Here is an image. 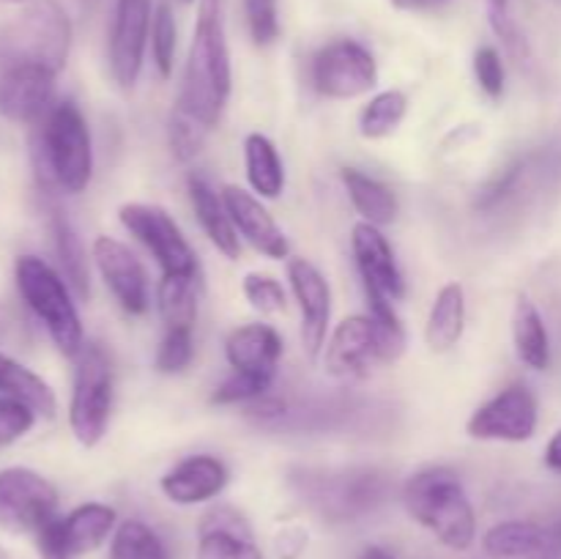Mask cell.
<instances>
[{"label": "cell", "mask_w": 561, "mask_h": 559, "mask_svg": "<svg viewBox=\"0 0 561 559\" xmlns=\"http://www.w3.org/2000/svg\"><path fill=\"white\" fill-rule=\"evenodd\" d=\"M230 88H233V75H230L228 36H225V0H201L190 55H186L184 82L175 104L211 132L222 121Z\"/></svg>", "instance_id": "obj_1"}, {"label": "cell", "mask_w": 561, "mask_h": 559, "mask_svg": "<svg viewBox=\"0 0 561 559\" xmlns=\"http://www.w3.org/2000/svg\"><path fill=\"white\" fill-rule=\"evenodd\" d=\"M405 513L425 526L442 546L469 551L477 540V515L463 482L447 466L411 475L403 486Z\"/></svg>", "instance_id": "obj_2"}, {"label": "cell", "mask_w": 561, "mask_h": 559, "mask_svg": "<svg viewBox=\"0 0 561 559\" xmlns=\"http://www.w3.org/2000/svg\"><path fill=\"white\" fill-rule=\"evenodd\" d=\"M36 126L38 175L66 195L85 192L93 175V142L80 107L71 99L55 102Z\"/></svg>", "instance_id": "obj_3"}, {"label": "cell", "mask_w": 561, "mask_h": 559, "mask_svg": "<svg viewBox=\"0 0 561 559\" xmlns=\"http://www.w3.org/2000/svg\"><path fill=\"white\" fill-rule=\"evenodd\" d=\"M14 277L22 301L47 329L55 349L75 360L85 345V332L75 305V290L69 288L64 274L55 272L44 258L20 255L14 263Z\"/></svg>", "instance_id": "obj_4"}, {"label": "cell", "mask_w": 561, "mask_h": 559, "mask_svg": "<svg viewBox=\"0 0 561 559\" xmlns=\"http://www.w3.org/2000/svg\"><path fill=\"white\" fill-rule=\"evenodd\" d=\"M71 20L55 0H33L0 31V69L20 64L60 71L69 60Z\"/></svg>", "instance_id": "obj_5"}, {"label": "cell", "mask_w": 561, "mask_h": 559, "mask_svg": "<svg viewBox=\"0 0 561 559\" xmlns=\"http://www.w3.org/2000/svg\"><path fill=\"white\" fill-rule=\"evenodd\" d=\"M75 387L69 400V425L82 447H96L113 414V362L99 343H85L75 356Z\"/></svg>", "instance_id": "obj_6"}, {"label": "cell", "mask_w": 561, "mask_h": 559, "mask_svg": "<svg viewBox=\"0 0 561 559\" xmlns=\"http://www.w3.org/2000/svg\"><path fill=\"white\" fill-rule=\"evenodd\" d=\"M118 219L142 247L153 255L164 277H195L197 255L179 223L157 203H124L118 208Z\"/></svg>", "instance_id": "obj_7"}, {"label": "cell", "mask_w": 561, "mask_h": 559, "mask_svg": "<svg viewBox=\"0 0 561 559\" xmlns=\"http://www.w3.org/2000/svg\"><path fill=\"white\" fill-rule=\"evenodd\" d=\"M118 529V513L110 504L88 502L66 515H55L36 535L42 559H80L113 540Z\"/></svg>", "instance_id": "obj_8"}, {"label": "cell", "mask_w": 561, "mask_h": 559, "mask_svg": "<svg viewBox=\"0 0 561 559\" xmlns=\"http://www.w3.org/2000/svg\"><path fill=\"white\" fill-rule=\"evenodd\" d=\"M58 515V491L47 477L25 466L0 471V529L38 535Z\"/></svg>", "instance_id": "obj_9"}, {"label": "cell", "mask_w": 561, "mask_h": 559, "mask_svg": "<svg viewBox=\"0 0 561 559\" xmlns=\"http://www.w3.org/2000/svg\"><path fill=\"white\" fill-rule=\"evenodd\" d=\"M312 82L327 99H359L378 85V64L354 38L327 44L312 60Z\"/></svg>", "instance_id": "obj_10"}, {"label": "cell", "mask_w": 561, "mask_h": 559, "mask_svg": "<svg viewBox=\"0 0 561 559\" xmlns=\"http://www.w3.org/2000/svg\"><path fill=\"white\" fill-rule=\"evenodd\" d=\"M540 411L537 398L524 384L502 389L488 403H482L466 422V433L477 442H529L537 433Z\"/></svg>", "instance_id": "obj_11"}, {"label": "cell", "mask_w": 561, "mask_h": 559, "mask_svg": "<svg viewBox=\"0 0 561 559\" xmlns=\"http://www.w3.org/2000/svg\"><path fill=\"white\" fill-rule=\"evenodd\" d=\"M151 16V0H115L113 31H110V71L124 91H131L140 80L153 22Z\"/></svg>", "instance_id": "obj_12"}, {"label": "cell", "mask_w": 561, "mask_h": 559, "mask_svg": "<svg viewBox=\"0 0 561 559\" xmlns=\"http://www.w3.org/2000/svg\"><path fill=\"white\" fill-rule=\"evenodd\" d=\"M288 283L299 301L301 345L310 360H318L327 349L329 321H332V288L321 269L307 258H288Z\"/></svg>", "instance_id": "obj_13"}, {"label": "cell", "mask_w": 561, "mask_h": 559, "mask_svg": "<svg viewBox=\"0 0 561 559\" xmlns=\"http://www.w3.org/2000/svg\"><path fill=\"white\" fill-rule=\"evenodd\" d=\"M91 255L121 310L129 312V316H142L151 305V294H148L146 269L137 261L135 252L113 236H96Z\"/></svg>", "instance_id": "obj_14"}, {"label": "cell", "mask_w": 561, "mask_h": 559, "mask_svg": "<svg viewBox=\"0 0 561 559\" xmlns=\"http://www.w3.org/2000/svg\"><path fill=\"white\" fill-rule=\"evenodd\" d=\"M58 71L36 64L0 69V115L14 124H38L55 104Z\"/></svg>", "instance_id": "obj_15"}, {"label": "cell", "mask_w": 561, "mask_h": 559, "mask_svg": "<svg viewBox=\"0 0 561 559\" xmlns=\"http://www.w3.org/2000/svg\"><path fill=\"white\" fill-rule=\"evenodd\" d=\"M222 201L225 206H228V214L230 219H233L236 230H239L261 255L272 258V261H285V258H290L288 236L283 233L277 219L272 217V212L263 206V201L255 192L244 190V186L239 184H228L222 186Z\"/></svg>", "instance_id": "obj_16"}, {"label": "cell", "mask_w": 561, "mask_h": 559, "mask_svg": "<svg viewBox=\"0 0 561 559\" xmlns=\"http://www.w3.org/2000/svg\"><path fill=\"white\" fill-rule=\"evenodd\" d=\"M351 250H354V261L362 274V283L387 294L392 301L403 299L405 277L400 272L392 244H389V239L378 225L359 219L354 230H351Z\"/></svg>", "instance_id": "obj_17"}, {"label": "cell", "mask_w": 561, "mask_h": 559, "mask_svg": "<svg viewBox=\"0 0 561 559\" xmlns=\"http://www.w3.org/2000/svg\"><path fill=\"white\" fill-rule=\"evenodd\" d=\"M225 486H228V466L214 455H190L164 471L159 480L164 499L181 507L211 502L225 491Z\"/></svg>", "instance_id": "obj_18"}, {"label": "cell", "mask_w": 561, "mask_h": 559, "mask_svg": "<svg viewBox=\"0 0 561 559\" xmlns=\"http://www.w3.org/2000/svg\"><path fill=\"white\" fill-rule=\"evenodd\" d=\"M197 559H266L255 535L233 507L208 510L197 526Z\"/></svg>", "instance_id": "obj_19"}, {"label": "cell", "mask_w": 561, "mask_h": 559, "mask_svg": "<svg viewBox=\"0 0 561 559\" xmlns=\"http://www.w3.org/2000/svg\"><path fill=\"white\" fill-rule=\"evenodd\" d=\"M370 360H378L370 316H351L340 321L332 338L327 340V349H323L327 373H332L334 378H343V381H351V378L365 376Z\"/></svg>", "instance_id": "obj_20"}, {"label": "cell", "mask_w": 561, "mask_h": 559, "mask_svg": "<svg viewBox=\"0 0 561 559\" xmlns=\"http://www.w3.org/2000/svg\"><path fill=\"white\" fill-rule=\"evenodd\" d=\"M283 349V338L268 323H244V327L233 329L225 340V356H228V365L233 370L268 378L277 376Z\"/></svg>", "instance_id": "obj_21"}, {"label": "cell", "mask_w": 561, "mask_h": 559, "mask_svg": "<svg viewBox=\"0 0 561 559\" xmlns=\"http://www.w3.org/2000/svg\"><path fill=\"white\" fill-rule=\"evenodd\" d=\"M186 190H190V203L195 208V217L201 228L206 230L208 241L222 252L225 258L236 261L241 255L239 230H236L233 219H230L228 206L222 201V192L214 190L203 175L192 173L186 179Z\"/></svg>", "instance_id": "obj_22"}, {"label": "cell", "mask_w": 561, "mask_h": 559, "mask_svg": "<svg viewBox=\"0 0 561 559\" xmlns=\"http://www.w3.org/2000/svg\"><path fill=\"white\" fill-rule=\"evenodd\" d=\"M466 332V290L460 283L442 285L433 299L425 323L427 349L433 354H447L460 343Z\"/></svg>", "instance_id": "obj_23"}, {"label": "cell", "mask_w": 561, "mask_h": 559, "mask_svg": "<svg viewBox=\"0 0 561 559\" xmlns=\"http://www.w3.org/2000/svg\"><path fill=\"white\" fill-rule=\"evenodd\" d=\"M340 179H343L345 192H348L351 203L365 223L383 228V225H392L398 219V195L383 181L373 179L356 168H343Z\"/></svg>", "instance_id": "obj_24"}, {"label": "cell", "mask_w": 561, "mask_h": 559, "mask_svg": "<svg viewBox=\"0 0 561 559\" xmlns=\"http://www.w3.org/2000/svg\"><path fill=\"white\" fill-rule=\"evenodd\" d=\"M513 343L515 354L531 370H548L551 365V340L546 321L529 296H518L513 307Z\"/></svg>", "instance_id": "obj_25"}, {"label": "cell", "mask_w": 561, "mask_h": 559, "mask_svg": "<svg viewBox=\"0 0 561 559\" xmlns=\"http://www.w3.org/2000/svg\"><path fill=\"white\" fill-rule=\"evenodd\" d=\"M244 170L252 192L261 201H277L285 190V168L277 146L261 132L244 137Z\"/></svg>", "instance_id": "obj_26"}, {"label": "cell", "mask_w": 561, "mask_h": 559, "mask_svg": "<svg viewBox=\"0 0 561 559\" xmlns=\"http://www.w3.org/2000/svg\"><path fill=\"white\" fill-rule=\"evenodd\" d=\"M482 548L493 559H529L548 551V529L535 521H502L485 532Z\"/></svg>", "instance_id": "obj_27"}, {"label": "cell", "mask_w": 561, "mask_h": 559, "mask_svg": "<svg viewBox=\"0 0 561 559\" xmlns=\"http://www.w3.org/2000/svg\"><path fill=\"white\" fill-rule=\"evenodd\" d=\"M0 395L22 400L42 417H55L58 411V400L49 384L3 351H0Z\"/></svg>", "instance_id": "obj_28"}, {"label": "cell", "mask_w": 561, "mask_h": 559, "mask_svg": "<svg viewBox=\"0 0 561 559\" xmlns=\"http://www.w3.org/2000/svg\"><path fill=\"white\" fill-rule=\"evenodd\" d=\"M49 225H53L55 252H58L64 280L75 290L77 299H88L91 296V274H88L85 250H82V241L77 236L75 225L69 223V217L64 212H53Z\"/></svg>", "instance_id": "obj_29"}, {"label": "cell", "mask_w": 561, "mask_h": 559, "mask_svg": "<svg viewBox=\"0 0 561 559\" xmlns=\"http://www.w3.org/2000/svg\"><path fill=\"white\" fill-rule=\"evenodd\" d=\"M367 296V316L373 321V332H376V354L381 362H398L405 351V327L400 316L394 312L392 299L381 290L365 285Z\"/></svg>", "instance_id": "obj_30"}, {"label": "cell", "mask_w": 561, "mask_h": 559, "mask_svg": "<svg viewBox=\"0 0 561 559\" xmlns=\"http://www.w3.org/2000/svg\"><path fill=\"white\" fill-rule=\"evenodd\" d=\"M157 307L164 329H192L197 321V280L164 277L157 285Z\"/></svg>", "instance_id": "obj_31"}, {"label": "cell", "mask_w": 561, "mask_h": 559, "mask_svg": "<svg viewBox=\"0 0 561 559\" xmlns=\"http://www.w3.org/2000/svg\"><path fill=\"white\" fill-rule=\"evenodd\" d=\"M409 113V99L403 91H381L365 104L359 115V132L367 140H381L398 132Z\"/></svg>", "instance_id": "obj_32"}, {"label": "cell", "mask_w": 561, "mask_h": 559, "mask_svg": "<svg viewBox=\"0 0 561 559\" xmlns=\"http://www.w3.org/2000/svg\"><path fill=\"white\" fill-rule=\"evenodd\" d=\"M110 559H170L162 537L142 521H121L110 543Z\"/></svg>", "instance_id": "obj_33"}, {"label": "cell", "mask_w": 561, "mask_h": 559, "mask_svg": "<svg viewBox=\"0 0 561 559\" xmlns=\"http://www.w3.org/2000/svg\"><path fill=\"white\" fill-rule=\"evenodd\" d=\"M488 5V22H491L493 33L502 38L504 49L513 55L518 64H526L531 58V47L526 42L524 31L518 27L513 14V0H485Z\"/></svg>", "instance_id": "obj_34"}, {"label": "cell", "mask_w": 561, "mask_h": 559, "mask_svg": "<svg viewBox=\"0 0 561 559\" xmlns=\"http://www.w3.org/2000/svg\"><path fill=\"white\" fill-rule=\"evenodd\" d=\"M168 135L173 157L179 159V162H190V159H195L197 153L203 151V146H206L208 129L201 121H195L190 113H184V110L175 104L173 113H170Z\"/></svg>", "instance_id": "obj_35"}, {"label": "cell", "mask_w": 561, "mask_h": 559, "mask_svg": "<svg viewBox=\"0 0 561 559\" xmlns=\"http://www.w3.org/2000/svg\"><path fill=\"white\" fill-rule=\"evenodd\" d=\"M175 47H179V27H175V16L168 5H159V9L153 11V22H151V53L162 80H168V77L173 75Z\"/></svg>", "instance_id": "obj_36"}, {"label": "cell", "mask_w": 561, "mask_h": 559, "mask_svg": "<svg viewBox=\"0 0 561 559\" xmlns=\"http://www.w3.org/2000/svg\"><path fill=\"white\" fill-rule=\"evenodd\" d=\"M274 378L255 376V373H239L233 370L211 395V403L217 406H233V403H255V400L266 398L272 389Z\"/></svg>", "instance_id": "obj_37"}, {"label": "cell", "mask_w": 561, "mask_h": 559, "mask_svg": "<svg viewBox=\"0 0 561 559\" xmlns=\"http://www.w3.org/2000/svg\"><path fill=\"white\" fill-rule=\"evenodd\" d=\"M192 356H195V340H192V329H168L157 349V365L159 373L164 376H175L190 367Z\"/></svg>", "instance_id": "obj_38"}, {"label": "cell", "mask_w": 561, "mask_h": 559, "mask_svg": "<svg viewBox=\"0 0 561 559\" xmlns=\"http://www.w3.org/2000/svg\"><path fill=\"white\" fill-rule=\"evenodd\" d=\"M241 290H244L247 301H250L257 312H266V316L285 312V307H288V294H285L283 283L274 280L272 274L250 272L244 277V283H241Z\"/></svg>", "instance_id": "obj_39"}, {"label": "cell", "mask_w": 561, "mask_h": 559, "mask_svg": "<svg viewBox=\"0 0 561 559\" xmlns=\"http://www.w3.org/2000/svg\"><path fill=\"white\" fill-rule=\"evenodd\" d=\"M36 422V411L22 400L0 395V447L20 442Z\"/></svg>", "instance_id": "obj_40"}, {"label": "cell", "mask_w": 561, "mask_h": 559, "mask_svg": "<svg viewBox=\"0 0 561 559\" xmlns=\"http://www.w3.org/2000/svg\"><path fill=\"white\" fill-rule=\"evenodd\" d=\"M247 25H250V36L257 47H268L277 42L279 36V16H277V0H244Z\"/></svg>", "instance_id": "obj_41"}, {"label": "cell", "mask_w": 561, "mask_h": 559, "mask_svg": "<svg viewBox=\"0 0 561 559\" xmlns=\"http://www.w3.org/2000/svg\"><path fill=\"white\" fill-rule=\"evenodd\" d=\"M474 77L480 82L482 91L491 99L504 96V80H507V71H504V60L499 55L496 47H480L474 53Z\"/></svg>", "instance_id": "obj_42"}, {"label": "cell", "mask_w": 561, "mask_h": 559, "mask_svg": "<svg viewBox=\"0 0 561 559\" xmlns=\"http://www.w3.org/2000/svg\"><path fill=\"white\" fill-rule=\"evenodd\" d=\"M546 464L551 471H559L561 475V431H557L551 436V442H548L546 447Z\"/></svg>", "instance_id": "obj_43"}, {"label": "cell", "mask_w": 561, "mask_h": 559, "mask_svg": "<svg viewBox=\"0 0 561 559\" xmlns=\"http://www.w3.org/2000/svg\"><path fill=\"white\" fill-rule=\"evenodd\" d=\"M444 3V0H392L394 9L403 11H420V9H431V5Z\"/></svg>", "instance_id": "obj_44"}, {"label": "cell", "mask_w": 561, "mask_h": 559, "mask_svg": "<svg viewBox=\"0 0 561 559\" xmlns=\"http://www.w3.org/2000/svg\"><path fill=\"white\" fill-rule=\"evenodd\" d=\"M359 559H394V554L387 546H367Z\"/></svg>", "instance_id": "obj_45"}, {"label": "cell", "mask_w": 561, "mask_h": 559, "mask_svg": "<svg viewBox=\"0 0 561 559\" xmlns=\"http://www.w3.org/2000/svg\"><path fill=\"white\" fill-rule=\"evenodd\" d=\"M548 551H561V521L548 526Z\"/></svg>", "instance_id": "obj_46"}, {"label": "cell", "mask_w": 561, "mask_h": 559, "mask_svg": "<svg viewBox=\"0 0 561 559\" xmlns=\"http://www.w3.org/2000/svg\"><path fill=\"white\" fill-rule=\"evenodd\" d=\"M5 3H25V0H5Z\"/></svg>", "instance_id": "obj_47"}, {"label": "cell", "mask_w": 561, "mask_h": 559, "mask_svg": "<svg viewBox=\"0 0 561 559\" xmlns=\"http://www.w3.org/2000/svg\"><path fill=\"white\" fill-rule=\"evenodd\" d=\"M184 3H192V0H184Z\"/></svg>", "instance_id": "obj_48"}]
</instances>
